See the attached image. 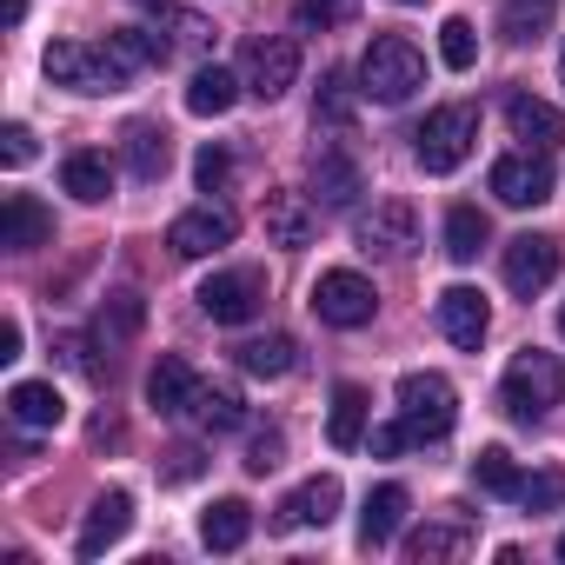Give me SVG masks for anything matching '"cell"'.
Listing matches in <instances>:
<instances>
[{"instance_id":"5bb4252c","label":"cell","mask_w":565,"mask_h":565,"mask_svg":"<svg viewBox=\"0 0 565 565\" xmlns=\"http://www.w3.org/2000/svg\"><path fill=\"white\" fill-rule=\"evenodd\" d=\"M333 512H340V479H333V472H320V479H307V486H294L287 499H279V512H273V532L333 525Z\"/></svg>"},{"instance_id":"9a60e30c","label":"cell","mask_w":565,"mask_h":565,"mask_svg":"<svg viewBox=\"0 0 565 565\" xmlns=\"http://www.w3.org/2000/svg\"><path fill=\"white\" fill-rule=\"evenodd\" d=\"M486 327H492V307H486V294H479V287H446V294H439V333H446L452 347L479 353Z\"/></svg>"},{"instance_id":"7bdbcfd3","label":"cell","mask_w":565,"mask_h":565,"mask_svg":"<svg viewBox=\"0 0 565 565\" xmlns=\"http://www.w3.org/2000/svg\"><path fill=\"white\" fill-rule=\"evenodd\" d=\"M406 446H419L406 419H393V426H373V452H380V459H393V452H406Z\"/></svg>"},{"instance_id":"836d02e7","label":"cell","mask_w":565,"mask_h":565,"mask_svg":"<svg viewBox=\"0 0 565 565\" xmlns=\"http://www.w3.org/2000/svg\"><path fill=\"white\" fill-rule=\"evenodd\" d=\"M472 486L479 492H499V499H519V466H512V452L505 446H479V459H472Z\"/></svg>"},{"instance_id":"8fae6325","label":"cell","mask_w":565,"mask_h":565,"mask_svg":"<svg viewBox=\"0 0 565 565\" xmlns=\"http://www.w3.org/2000/svg\"><path fill=\"white\" fill-rule=\"evenodd\" d=\"M233 233H239V220L226 213V206H186L173 226H167V246L180 253V259H206V253H220V246H233Z\"/></svg>"},{"instance_id":"8d00e7d4","label":"cell","mask_w":565,"mask_h":565,"mask_svg":"<svg viewBox=\"0 0 565 565\" xmlns=\"http://www.w3.org/2000/svg\"><path fill=\"white\" fill-rule=\"evenodd\" d=\"M519 505H525V512H558V505H565V466H539V472L519 486Z\"/></svg>"},{"instance_id":"8992f818","label":"cell","mask_w":565,"mask_h":565,"mask_svg":"<svg viewBox=\"0 0 565 565\" xmlns=\"http://www.w3.org/2000/svg\"><path fill=\"white\" fill-rule=\"evenodd\" d=\"M239 81H246L253 100H279V94L300 81V41L294 34H259V41H246Z\"/></svg>"},{"instance_id":"9c48e42d","label":"cell","mask_w":565,"mask_h":565,"mask_svg":"<svg viewBox=\"0 0 565 565\" xmlns=\"http://www.w3.org/2000/svg\"><path fill=\"white\" fill-rule=\"evenodd\" d=\"M558 239L552 233H519V239H505V259H499V273H505V287L519 294V300H532V294H545L552 279H558Z\"/></svg>"},{"instance_id":"f35d334b","label":"cell","mask_w":565,"mask_h":565,"mask_svg":"<svg viewBox=\"0 0 565 565\" xmlns=\"http://www.w3.org/2000/svg\"><path fill=\"white\" fill-rule=\"evenodd\" d=\"M294 21H300L307 34H327V28H340V21H347V0H300Z\"/></svg>"},{"instance_id":"f546056e","label":"cell","mask_w":565,"mask_h":565,"mask_svg":"<svg viewBox=\"0 0 565 565\" xmlns=\"http://www.w3.org/2000/svg\"><path fill=\"white\" fill-rule=\"evenodd\" d=\"M327 439H333V452H353V446L366 439V386H340V393H333Z\"/></svg>"},{"instance_id":"ac0fdd59","label":"cell","mask_w":565,"mask_h":565,"mask_svg":"<svg viewBox=\"0 0 565 565\" xmlns=\"http://www.w3.org/2000/svg\"><path fill=\"white\" fill-rule=\"evenodd\" d=\"M505 127H512V140H525L532 153H552V147L565 140V114H558L552 100H539V94H512V100H505Z\"/></svg>"},{"instance_id":"7402d4cb","label":"cell","mask_w":565,"mask_h":565,"mask_svg":"<svg viewBox=\"0 0 565 565\" xmlns=\"http://www.w3.org/2000/svg\"><path fill=\"white\" fill-rule=\"evenodd\" d=\"M259 220H266V239H273V246H287V253H294V246H307V239H313V226H320V220H313V206H307V193H287V186L266 193Z\"/></svg>"},{"instance_id":"30bf717a","label":"cell","mask_w":565,"mask_h":565,"mask_svg":"<svg viewBox=\"0 0 565 565\" xmlns=\"http://www.w3.org/2000/svg\"><path fill=\"white\" fill-rule=\"evenodd\" d=\"M419 246V213H413V200H380L366 220H360V253H373V259H406Z\"/></svg>"},{"instance_id":"f6af8a7d","label":"cell","mask_w":565,"mask_h":565,"mask_svg":"<svg viewBox=\"0 0 565 565\" xmlns=\"http://www.w3.org/2000/svg\"><path fill=\"white\" fill-rule=\"evenodd\" d=\"M21 360V320H0V366Z\"/></svg>"},{"instance_id":"c3c4849f","label":"cell","mask_w":565,"mask_h":565,"mask_svg":"<svg viewBox=\"0 0 565 565\" xmlns=\"http://www.w3.org/2000/svg\"><path fill=\"white\" fill-rule=\"evenodd\" d=\"M140 8H167V0H140Z\"/></svg>"},{"instance_id":"3957f363","label":"cell","mask_w":565,"mask_h":565,"mask_svg":"<svg viewBox=\"0 0 565 565\" xmlns=\"http://www.w3.org/2000/svg\"><path fill=\"white\" fill-rule=\"evenodd\" d=\"M41 67H47V81L54 87H67V94H120L134 74L114 61V47L100 41H54L47 54H41Z\"/></svg>"},{"instance_id":"5b68a950","label":"cell","mask_w":565,"mask_h":565,"mask_svg":"<svg viewBox=\"0 0 565 565\" xmlns=\"http://www.w3.org/2000/svg\"><path fill=\"white\" fill-rule=\"evenodd\" d=\"M399 419L413 426V439H446L459 419V393L446 373H406L399 380Z\"/></svg>"},{"instance_id":"2e32d148","label":"cell","mask_w":565,"mask_h":565,"mask_svg":"<svg viewBox=\"0 0 565 565\" xmlns=\"http://www.w3.org/2000/svg\"><path fill=\"white\" fill-rule=\"evenodd\" d=\"M193 399H200V373L180 353H160L153 373H147V406L160 419H180V413H193Z\"/></svg>"},{"instance_id":"7a4b0ae2","label":"cell","mask_w":565,"mask_h":565,"mask_svg":"<svg viewBox=\"0 0 565 565\" xmlns=\"http://www.w3.org/2000/svg\"><path fill=\"white\" fill-rule=\"evenodd\" d=\"M558 399H565V366H558V353H539V347L512 353V366H505V380H499V406L532 426V419H545Z\"/></svg>"},{"instance_id":"277c9868","label":"cell","mask_w":565,"mask_h":565,"mask_svg":"<svg viewBox=\"0 0 565 565\" xmlns=\"http://www.w3.org/2000/svg\"><path fill=\"white\" fill-rule=\"evenodd\" d=\"M479 147V107L472 100H452V107H433L413 134V153L426 173H459L466 153Z\"/></svg>"},{"instance_id":"7dc6e473","label":"cell","mask_w":565,"mask_h":565,"mask_svg":"<svg viewBox=\"0 0 565 565\" xmlns=\"http://www.w3.org/2000/svg\"><path fill=\"white\" fill-rule=\"evenodd\" d=\"M558 340H565V307H558Z\"/></svg>"},{"instance_id":"bcb514c9","label":"cell","mask_w":565,"mask_h":565,"mask_svg":"<svg viewBox=\"0 0 565 565\" xmlns=\"http://www.w3.org/2000/svg\"><path fill=\"white\" fill-rule=\"evenodd\" d=\"M0 21H8V28H21V21H28V0H0Z\"/></svg>"},{"instance_id":"e0dca14e","label":"cell","mask_w":565,"mask_h":565,"mask_svg":"<svg viewBox=\"0 0 565 565\" xmlns=\"http://www.w3.org/2000/svg\"><path fill=\"white\" fill-rule=\"evenodd\" d=\"M47 239H54V213L34 193H8V200H0V246H8V253H34Z\"/></svg>"},{"instance_id":"ba28073f","label":"cell","mask_w":565,"mask_h":565,"mask_svg":"<svg viewBox=\"0 0 565 565\" xmlns=\"http://www.w3.org/2000/svg\"><path fill=\"white\" fill-rule=\"evenodd\" d=\"M193 300H200V313H206L213 327H246V320L266 307V279H259L253 266H233V273H213Z\"/></svg>"},{"instance_id":"cb8c5ba5","label":"cell","mask_w":565,"mask_h":565,"mask_svg":"<svg viewBox=\"0 0 565 565\" xmlns=\"http://www.w3.org/2000/svg\"><path fill=\"white\" fill-rule=\"evenodd\" d=\"M61 186H67L81 206L114 200V167H107V153H67V160H61Z\"/></svg>"},{"instance_id":"4fadbf2b","label":"cell","mask_w":565,"mask_h":565,"mask_svg":"<svg viewBox=\"0 0 565 565\" xmlns=\"http://www.w3.org/2000/svg\"><path fill=\"white\" fill-rule=\"evenodd\" d=\"M127 525H134V492H100L94 505H87V519H81V539H74V552L81 558H100V552H114L120 539H127Z\"/></svg>"},{"instance_id":"d4e9b609","label":"cell","mask_w":565,"mask_h":565,"mask_svg":"<svg viewBox=\"0 0 565 565\" xmlns=\"http://www.w3.org/2000/svg\"><path fill=\"white\" fill-rule=\"evenodd\" d=\"M246 532H253V505H246V499H213V505H206V519H200L206 552H239V545H246Z\"/></svg>"},{"instance_id":"44dd1931","label":"cell","mask_w":565,"mask_h":565,"mask_svg":"<svg viewBox=\"0 0 565 565\" xmlns=\"http://www.w3.org/2000/svg\"><path fill=\"white\" fill-rule=\"evenodd\" d=\"M406 512H413L406 486H373V492H366V505H360V545H366V552L393 545V539H399V525H406Z\"/></svg>"},{"instance_id":"d6986e66","label":"cell","mask_w":565,"mask_h":565,"mask_svg":"<svg viewBox=\"0 0 565 565\" xmlns=\"http://www.w3.org/2000/svg\"><path fill=\"white\" fill-rule=\"evenodd\" d=\"M8 419H14L21 433H54V426L67 419V399H61L54 380H14V386H8Z\"/></svg>"},{"instance_id":"f1b7e54d","label":"cell","mask_w":565,"mask_h":565,"mask_svg":"<svg viewBox=\"0 0 565 565\" xmlns=\"http://www.w3.org/2000/svg\"><path fill=\"white\" fill-rule=\"evenodd\" d=\"M140 320H147V300H140V294H114V300L94 313V340L114 353V347H127V340L140 333Z\"/></svg>"},{"instance_id":"816d5d0a","label":"cell","mask_w":565,"mask_h":565,"mask_svg":"<svg viewBox=\"0 0 565 565\" xmlns=\"http://www.w3.org/2000/svg\"><path fill=\"white\" fill-rule=\"evenodd\" d=\"M558 74H565V54H558Z\"/></svg>"},{"instance_id":"6da1fadb","label":"cell","mask_w":565,"mask_h":565,"mask_svg":"<svg viewBox=\"0 0 565 565\" xmlns=\"http://www.w3.org/2000/svg\"><path fill=\"white\" fill-rule=\"evenodd\" d=\"M426 87V61L406 34H380L366 54H360V94L380 100V107H399Z\"/></svg>"},{"instance_id":"52a82bcc","label":"cell","mask_w":565,"mask_h":565,"mask_svg":"<svg viewBox=\"0 0 565 565\" xmlns=\"http://www.w3.org/2000/svg\"><path fill=\"white\" fill-rule=\"evenodd\" d=\"M313 313H320L327 327L353 333V327H366V320L380 313V294H373V279H366V273L333 266V273H320V279H313Z\"/></svg>"},{"instance_id":"d590c367","label":"cell","mask_w":565,"mask_h":565,"mask_svg":"<svg viewBox=\"0 0 565 565\" xmlns=\"http://www.w3.org/2000/svg\"><path fill=\"white\" fill-rule=\"evenodd\" d=\"M439 61H446L452 74H466V67L479 61V28H472L466 14H452V21L439 28Z\"/></svg>"},{"instance_id":"ab89813d","label":"cell","mask_w":565,"mask_h":565,"mask_svg":"<svg viewBox=\"0 0 565 565\" xmlns=\"http://www.w3.org/2000/svg\"><path fill=\"white\" fill-rule=\"evenodd\" d=\"M320 114H327L333 127L353 120V87H347V74H327V81H320Z\"/></svg>"},{"instance_id":"4dcf8cb0","label":"cell","mask_w":565,"mask_h":565,"mask_svg":"<svg viewBox=\"0 0 565 565\" xmlns=\"http://www.w3.org/2000/svg\"><path fill=\"white\" fill-rule=\"evenodd\" d=\"M193 419H200L206 433H239V426H246V399H239L233 386H200Z\"/></svg>"},{"instance_id":"74e56055","label":"cell","mask_w":565,"mask_h":565,"mask_svg":"<svg viewBox=\"0 0 565 565\" xmlns=\"http://www.w3.org/2000/svg\"><path fill=\"white\" fill-rule=\"evenodd\" d=\"M279 459H287V433H279V426H266V433H253V446H246V472L253 479H266Z\"/></svg>"},{"instance_id":"60d3db41","label":"cell","mask_w":565,"mask_h":565,"mask_svg":"<svg viewBox=\"0 0 565 565\" xmlns=\"http://www.w3.org/2000/svg\"><path fill=\"white\" fill-rule=\"evenodd\" d=\"M193 180H200V193H220V186L233 180V160H226V147H200V160H193Z\"/></svg>"},{"instance_id":"b9f144b4","label":"cell","mask_w":565,"mask_h":565,"mask_svg":"<svg viewBox=\"0 0 565 565\" xmlns=\"http://www.w3.org/2000/svg\"><path fill=\"white\" fill-rule=\"evenodd\" d=\"M0 160H8V167H28L34 160V127H8V134H0Z\"/></svg>"},{"instance_id":"d6a6232c","label":"cell","mask_w":565,"mask_h":565,"mask_svg":"<svg viewBox=\"0 0 565 565\" xmlns=\"http://www.w3.org/2000/svg\"><path fill=\"white\" fill-rule=\"evenodd\" d=\"M492 239V226H486V213L479 206H452L446 213V253L466 266V259H479V246Z\"/></svg>"},{"instance_id":"f907efd6","label":"cell","mask_w":565,"mask_h":565,"mask_svg":"<svg viewBox=\"0 0 565 565\" xmlns=\"http://www.w3.org/2000/svg\"><path fill=\"white\" fill-rule=\"evenodd\" d=\"M558 558H565V532H558Z\"/></svg>"},{"instance_id":"4316f807","label":"cell","mask_w":565,"mask_h":565,"mask_svg":"<svg viewBox=\"0 0 565 565\" xmlns=\"http://www.w3.org/2000/svg\"><path fill=\"white\" fill-rule=\"evenodd\" d=\"M239 366L253 380H287L300 366V347H294V333H266V340H246L239 347Z\"/></svg>"},{"instance_id":"e575fe53","label":"cell","mask_w":565,"mask_h":565,"mask_svg":"<svg viewBox=\"0 0 565 565\" xmlns=\"http://www.w3.org/2000/svg\"><path fill=\"white\" fill-rule=\"evenodd\" d=\"M466 552V525H419L413 539H406V558L413 565H426V558H459Z\"/></svg>"},{"instance_id":"603a6c76","label":"cell","mask_w":565,"mask_h":565,"mask_svg":"<svg viewBox=\"0 0 565 565\" xmlns=\"http://www.w3.org/2000/svg\"><path fill=\"white\" fill-rule=\"evenodd\" d=\"M313 193H320V206H353V200L366 193L360 160L340 153V147H320V153H313Z\"/></svg>"},{"instance_id":"ee69618b","label":"cell","mask_w":565,"mask_h":565,"mask_svg":"<svg viewBox=\"0 0 565 565\" xmlns=\"http://www.w3.org/2000/svg\"><path fill=\"white\" fill-rule=\"evenodd\" d=\"M167 479H173V486L200 479V446H180V452H167Z\"/></svg>"},{"instance_id":"484cf974","label":"cell","mask_w":565,"mask_h":565,"mask_svg":"<svg viewBox=\"0 0 565 565\" xmlns=\"http://www.w3.org/2000/svg\"><path fill=\"white\" fill-rule=\"evenodd\" d=\"M239 87H246V81H233L226 67H193V81H186V114L220 120V114L239 100Z\"/></svg>"},{"instance_id":"7c38bea8","label":"cell","mask_w":565,"mask_h":565,"mask_svg":"<svg viewBox=\"0 0 565 565\" xmlns=\"http://www.w3.org/2000/svg\"><path fill=\"white\" fill-rule=\"evenodd\" d=\"M492 193H499L505 206H545V200H552V160L532 153V147L492 160Z\"/></svg>"},{"instance_id":"1f68e13d","label":"cell","mask_w":565,"mask_h":565,"mask_svg":"<svg viewBox=\"0 0 565 565\" xmlns=\"http://www.w3.org/2000/svg\"><path fill=\"white\" fill-rule=\"evenodd\" d=\"M552 14H558V0H505V8H499V34L505 41H539L552 28Z\"/></svg>"},{"instance_id":"681fc988","label":"cell","mask_w":565,"mask_h":565,"mask_svg":"<svg viewBox=\"0 0 565 565\" xmlns=\"http://www.w3.org/2000/svg\"><path fill=\"white\" fill-rule=\"evenodd\" d=\"M393 8H419V0H393Z\"/></svg>"},{"instance_id":"ffe728a7","label":"cell","mask_w":565,"mask_h":565,"mask_svg":"<svg viewBox=\"0 0 565 565\" xmlns=\"http://www.w3.org/2000/svg\"><path fill=\"white\" fill-rule=\"evenodd\" d=\"M120 153H127V173H134V180H167V167H173V134H167L160 120H127Z\"/></svg>"},{"instance_id":"83f0119b","label":"cell","mask_w":565,"mask_h":565,"mask_svg":"<svg viewBox=\"0 0 565 565\" xmlns=\"http://www.w3.org/2000/svg\"><path fill=\"white\" fill-rule=\"evenodd\" d=\"M107 47H114V61H120L127 74H140V67H167V61H173V41H160L153 28H114Z\"/></svg>"}]
</instances>
